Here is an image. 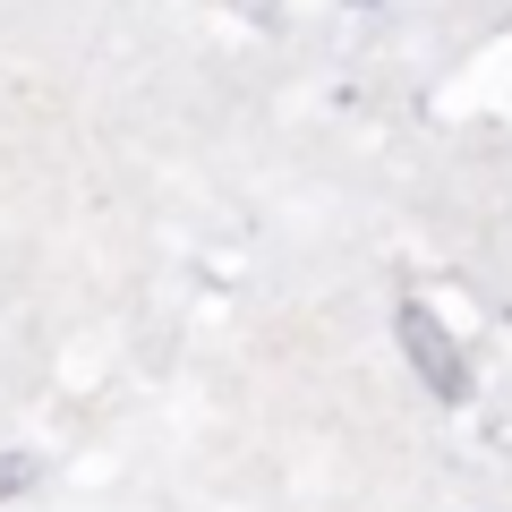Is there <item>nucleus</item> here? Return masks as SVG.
Listing matches in <instances>:
<instances>
[{
    "instance_id": "obj_1",
    "label": "nucleus",
    "mask_w": 512,
    "mask_h": 512,
    "mask_svg": "<svg viewBox=\"0 0 512 512\" xmlns=\"http://www.w3.org/2000/svg\"><path fill=\"white\" fill-rule=\"evenodd\" d=\"M402 350H410V359H419V376L436 384L444 402H461V393H470V376H461V350L444 342L436 308H419V299H402Z\"/></svg>"
}]
</instances>
